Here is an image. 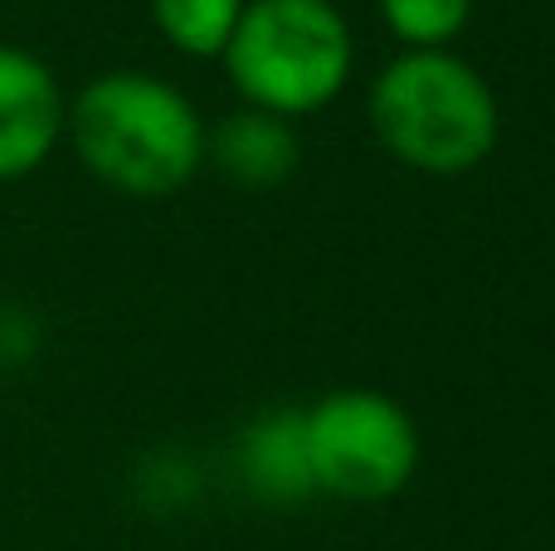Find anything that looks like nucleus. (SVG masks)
<instances>
[{
    "instance_id": "1",
    "label": "nucleus",
    "mask_w": 555,
    "mask_h": 551,
    "mask_svg": "<svg viewBox=\"0 0 555 551\" xmlns=\"http://www.w3.org/2000/svg\"><path fill=\"white\" fill-rule=\"evenodd\" d=\"M64 142L98 185L127 201H166L201 176L210 127L171 78L107 68L68 98Z\"/></svg>"
},
{
    "instance_id": "2",
    "label": "nucleus",
    "mask_w": 555,
    "mask_h": 551,
    "mask_svg": "<svg viewBox=\"0 0 555 551\" xmlns=\"http://www.w3.org/2000/svg\"><path fill=\"white\" fill-rule=\"evenodd\" d=\"M371 132L420 176H468L498 152L492 84L453 49H400L371 84Z\"/></svg>"
},
{
    "instance_id": "3",
    "label": "nucleus",
    "mask_w": 555,
    "mask_h": 551,
    "mask_svg": "<svg viewBox=\"0 0 555 551\" xmlns=\"http://www.w3.org/2000/svg\"><path fill=\"white\" fill-rule=\"evenodd\" d=\"M220 59L244 107L297 123L346 93L356 39L332 0H249Z\"/></svg>"
},
{
    "instance_id": "4",
    "label": "nucleus",
    "mask_w": 555,
    "mask_h": 551,
    "mask_svg": "<svg viewBox=\"0 0 555 551\" xmlns=\"http://www.w3.org/2000/svg\"><path fill=\"white\" fill-rule=\"evenodd\" d=\"M317 494L336 503H385L420 469V425L395 396L371 386L326 390L302 410Z\"/></svg>"
},
{
    "instance_id": "5",
    "label": "nucleus",
    "mask_w": 555,
    "mask_h": 551,
    "mask_svg": "<svg viewBox=\"0 0 555 551\" xmlns=\"http://www.w3.org/2000/svg\"><path fill=\"white\" fill-rule=\"evenodd\" d=\"M68 98L54 68L20 44H0V185L35 176L64 142Z\"/></svg>"
},
{
    "instance_id": "6",
    "label": "nucleus",
    "mask_w": 555,
    "mask_h": 551,
    "mask_svg": "<svg viewBox=\"0 0 555 551\" xmlns=\"http://www.w3.org/2000/svg\"><path fill=\"white\" fill-rule=\"evenodd\" d=\"M234 469L249 498L269 508H293L317 498L312 464H307V435H302V410L273 406L254 415L234 439Z\"/></svg>"
},
{
    "instance_id": "7",
    "label": "nucleus",
    "mask_w": 555,
    "mask_h": 551,
    "mask_svg": "<svg viewBox=\"0 0 555 551\" xmlns=\"http://www.w3.org/2000/svg\"><path fill=\"white\" fill-rule=\"evenodd\" d=\"M205 162L220 166V176L230 185H240V191H273L297 171L302 142H297V127L283 123V117L259 113V107H240L210 132Z\"/></svg>"
},
{
    "instance_id": "8",
    "label": "nucleus",
    "mask_w": 555,
    "mask_h": 551,
    "mask_svg": "<svg viewBox=\"0 0 555 551\" xmlns=\"http://www.w3.org/2000/svg\"><path fill=\"white\" fill-rule=\"evenodd\" d=\"M249 0H152L162 39L185 59H220Z\"/></svg>"
},
{
    "instance_id": "9",
    "label": "nucleus",
    "mask_w": 555,
    "mask_h": 551,
    "mask_svg": "<svg viewBox=\"0 0 555 551\" xmlns=\"http://www.w3.org/2000/svg\"><path fill=\"white\" fill-rule=\"evenodd\" d=\"M380 20L404 49H449L468 29L473 0H380Z\"/></svg>"
}]
</instances>
